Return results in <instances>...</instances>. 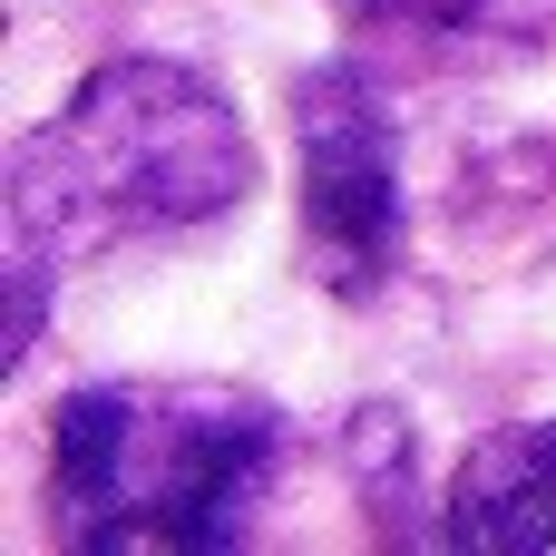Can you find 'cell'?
<instances>
[{"label":"cell","mask_w":556,"mask_h":556,"mask_svg":"<svg viewBox=\"0 0 556 556\" xmlns=\"http://www.w3.org/2000/svg\"><path fill=\"white\" fill-rule=\"evenodd\" d=\"M244 195H254V137L176 59H108L10 156V225L39 235L49 254L186 235Z\"/></svg>","instance_id":"1"},{"label":"cell","mask_w":556,"mask_h":556,"mask_svg":"<svg viewBox=\"0 0 556 556\" xmlns=\"http://www.w3.org/2000/svg\"><path fill=\"white\" fill-rule=\"evenodd\" d=\"M274 410L254 391H68L49 420V489L88 547H235L274 489Z\"/></svg>","instance_id":"2"},{"label":"cell","mask_w":556,"mask_h":556,"mask_svg":"<svg viewBox=\"0 0 556 556\" xmlns=\"http://www.w3.org/2000/svg\"><path fill=\"white\" fill-rule=\"evenodd\" d=\"M303 117V254L342 303H371L401 274V137L362 68H313L293 88Z\"/></svg>","instance_id":"3"},{"label":"cell","mask_w":556,"mask_h":556,"mask_svg":"<svg viewBox=\"0 0 556 556\" xmlns=\"http://www.w3.org/2000/svg\"><path fill=\"white\" fill-rule=\"evenodd\" d=\"M440 538L469 556H547L556 547V420H498L450 469Z\"/></svg>","instance_id":"4"}]
</instances>
